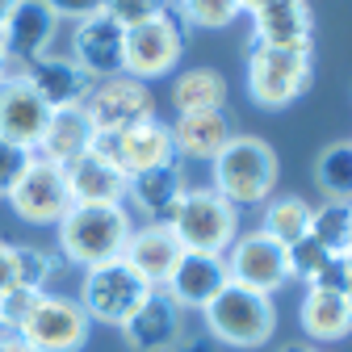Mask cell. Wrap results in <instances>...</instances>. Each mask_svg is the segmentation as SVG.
Wrapping results in <instances>:
<instances>
[{
  "instance_id": "25",
  "label": "cell",
  "mask_w": 352,
  "mask_h": 352,
  "mask_svg": "<svg viewBox=\"0 0 352 352\" xmlns=\"http://www.w3.org/2000/svg\"><path fill=\"white\" fill-rule=\"evenodd\" d=\"M298 323H302L306 336L319 340V344L344 340L352 331V298L348 294H327V289H306Z\"/></svg>"
},
{
  "instance_id": "19",
  "label": "cell",
  "mask_w": 352,
  "mask_h": 352,
  "mask_svg": "<svg viewBox=\"0 0 352 352\" xmlns=\"http://www.w3.org/2000/svg\"><path fill=\"white\" fill-rule=\"evenodd\" d=\"M231 277H227V260L223 256H210V252H185L181 260H176L172 277L164 281V294L181 306H193V311H201V306L210 298H218V289H223Z\"/></svg>"
},
{
  "instance_id": "37",
  "label": "cell",
  "mask_w": 352,
  "mask_h": 352,
  "mask_svg": "<svg viewBox=\"0 0 352 352\" xmlns=\"http://www.w3.org/2000/svg\"><path fill=\"white\" fill-rule=\"evenodd\" d=\"M13 285H17V281H13V243L0 239V298H5Z\"/></svg>"
},
{
  "instance_id": "18",
  "label": "cell",
  "mask_w": 352,
  "mask_h": 352,
  "mask_svg": "<svg viewBox=\"0 0 352 352\" xmlns=\"http://www.w3.org/2000/svg\"><path fill=\"white\" fill-rule=\"evenodd\" d=\"M55 13L42 5V0H17V9L9 13L5 30H0V42H5L9 55V72H17L21 63L47 55V47L55 42Z\"/></svg>"
},
{
  "instance_id": "22",
  "label": "cell",
  "mask_w": 352,
  "mask_h": 352,
  "mask_svg": "<svg viewBox=\"0 0 352 352\" xmlns=\"http://www.w3.org/2000/svg\"><path fill=\"white\" fill-rule=\"evenodd\" d=\"M185 172L181 164H164V168H147V172H135L126 185V201H135V210L147 218V223H172L176 206L185 197Z\"/></svg>"
},
{
  "instance_id": "15",
  "label": "cell",
  "mask_w": 352,
  "mask_h": 352,
  "mask_svg": "<svg viewBox=\"0 0 352 352\" xmlns=\"http://www.w3.org/2000/svg\"><path fill=\"white\" fill-rule=\"evenodd\" d=\"M47 122H51V105L42 101L17 72L0 76V139L21 143V147L34 151Z\"/></svg>"
},
{
  "instance_id": "20",
  "label": "cell",
  "mask_w": 352,
  "mask_h": 352,
  "mask_svg": "<svg viewBox=\"0 0 352 352\" xmlns=\"http://www.w3.org/2000/svg\"><path fill=\"white\" fill-rule=\"evenodd\" d=\"M181 256H185L181 239H176L172 227H164V223L139 227L135 235H130L126 252H122V260H126L151 289H164V281L172 277V269H176V260H181Z\"/></svg>"
},
{
  "instance_id": "34",
  "label": "cell",
  "mask_w": 352,
  "mask_h": 352,
  "mask_svg": "<svg viewBox=\"0 0 352 352\" xmlns=\"http://www.w3.org/2000/svg\"><path fill=\"white\" fill-rule=\"evenodd\" d=\"M348 281H352V273H348V256L344 252H336V256H327L323 260V269L306 281V289H327V294H348Z\"/></svg>"
},
{
  "instance_id": "43",
  "label": "cell",
  "mask_w": 352,
  "mask_h": 352,
  "mask_svg": "<svg viewBox=\"0 0 352 352\" xmlns=\"http://www.w3.org/2000/svg\"><path fill=\"white\" fill-rule=\"evenodd\" d=\"M160 5H164V0H160Z\"/></svg>"
},
{
  "instance_id": "27",
  "label": "cell",
  "mask_w": 352,
  "mask_h": 352,
  "mask_svg": "<svg viewBox=\"0 0 352 352\" xmlns=\"http://www.w3.org/2000/svg\"><path fill=\"white\" fill-rule=\"evenodd\" d=\"M311 201H302V197H273L269 206H264V218H260V231L269 235V239H277L281 248H289V243H298L306 231H311Z\"/></svg>"
},
{
  "instance_id": "9",
  "label": "cell",
  "mask_w": 352,
  "mask_h": 352,
  "mask_svg": "<svg viewBox=\"0 0 352 352\" xmlns=\"http://www.w3.org/2000/svg\"><path fill=\"white\" fill-rule=\"evenodd\" d=\"M21 340L34 352H80L88 340V315L76 298L63 294H38L30 315L21 319Z\"/></svg>"
},
{
  "instance_id": "12",
  "label": "cell",
  "mask_w": 352,
  "mask_h": 352,
  "mask_svg": "<svg viewBox=\"0 0 352 352\" xmlns=\"http://www.w3.org/2000/svg\"><path fill=\"white\" fill-rule=\"evenodd\" d=\"M97 151L109 155L126 176L135 172H147V168H164V164H176V151H172V135L164 122H139L130 130H118V135H97Z\"/></svg>"
},
{
  "instance_id": "6",
  "label": "cell",
  "mask_w": 352,
  "mask_h": 352,
  "mask_svg": "<svg viewBox=\"0 0 352 352\" xmlns=\"http://www.w3.org/2000/svg\"><path fill=\"white\" fill-rule=\"evenodd\" d=\"M151 294V285L130 269L126 260H109L97 269H84V285H80V306L88 323H113L122 327L130 315L143 306V298Z\"/></svg>"
},
{
  "instance_id": "36",
  "label": "cell",
  "mask_w": 352,
  "mask_h": 352,
  "mask_svg": "<svg viewBox=\"0 0 352 352\" xmlns=\"http://www.w3.org/2000/svg\"><path fill=\"white\" fill-rule=\"evenodd\" d=\"M42 5L55 13V21H76V25L105 13V0H42Z\"/></svg>"
},
{
  "instance_id": "29",
  "label": "cell",
  "mask_w": 352,
  "mask_h": 352,
  "mask_svg": "<svg viewBox=\"0 0 352 352\" xmlns=\"http://www.w3.org/2000/svg\"><path fill=\"white\" fill-rule=\"evenodd\" d=\"M348 214H352V201H327V206H315L311 210V239H319L331 256L348 248Z\"/></svg>"
},
{
  "instance_id": "4",
  "label": "cell",
  "mask_w": 352,
  "mask_h": 352,
  "mask_svg": "<svg viewBox=\"0 0 352 352\" xmlns=\"http://www.w3.org/2000/svg\"><path fill=\"white\" fill-rule=\"evenodd\" d=\"M172 235L181 239L185 252H210V256H227V248L239 239V210L223 201L210 185L185 189L181 206L172 214Z\"/></svg>"
},
{
  "instance_id": "8",
  "label": "cell",
  "mask_w": 352,
  "mask_h": 352,
  "mask_svg": "<svg viewBox=\"0 0 352 352\" xmlns=\"http://www.w3.org/2000/svg\"><path fill=\"white\" fill-rule=\"evenodd\" d=\"M84 113L93 122L97 135H118V130H130L139 122L155 118V97L151 88L135 76H109V80H93L84 97Z\"/></svg>"
},
{
  "instance_id": "35",
  "label": "cell",
  "mask_w": 352,
  "mask_h": 352,
  "mask_svg": "<svg viewBox=\"0 0 352 352\" xmlns=\"http://www.w3.org/2000/svg\"><path fill=\"white\" fill-rule=\"evenodd\" d=\"M155 9H164L160 0H105V13H109L113 21H122L126 30L139 25V21H147Z\"/></svg>"
},
{
  "instance_id": "38",
  "label": "cell",
  "mask_w": 352,
  "mask_h": 352,
  "mask_svg": "<svg viewBox=\"0 0 352 352\" xmlns=\"http://www.w3.org/2000/svg\"><path fill=\"white\" fill-rule=\"evenodd\" d=\"M344 256H348V273H352V214H348V248H344ZM348 298H352V281H348Z\"/></svg>"
},
{
  "instance_id": "30",
  "label": "cell",
  "mask_w": 352,
  "mask_h": 352,
  "mask_svg": "<svg viewBox=\"0 0 352 352\" xmlns=\"http://www.w3.org/2000/svg\"><path fill=\"white\" fill-rule=\"evenodd\" d=\"M51 273H55V256L51 252H42L34 243H13V281H17V289L42 294L47 281H51Z\"/></svg>"
},
{
  "instance_id": "17",
  "label": "cell",
  "mask_w": 352,
  "mask_h": 352,
  "mask_svg": "<svg viewBox=\"0 0 352 352\" xmlns=\"http://www.w3.org/2000/svg\"><path fill=\"white\" fill-rule=\"evenodd\" d=\"M17 76L34 88V93L47 101L51 109H72V105H84L93 80L84 76V67L76 59H55V55H38L30 63L17 67Z\"/></svg>"
},
{
  "instance_id": "16",
  "label": "cell",
  "mask_w": 352,
  "mask_h": 352,
  "mask_svg": "<svg viewBox=\"0 0 352 352\" xmlns=\"http://www.w3.org/2000/svg\"><path fill=\"white\" fill-rule=\"evenodd\" d=\"M63 176H67L72 206H122L126 201L130 176L109 155H101L97 147L88 151V155H80L76 164H67Z\"/></svg>"
},
{
  "instance_id": "41",
  "label": "cell",
  "mask_w": 352,
  "mask_h": 352,
  "mask_svg": "<svg viewBox=\"0 0 352 352\" xmlns=\"http://www.w3.org/2000/svg\"><path fill=\"white\" fill-rule=\"evenodd\" d=\"M9 72V55H5V42H0V76Z\"/></svg>"
},
{
  "instance_id": "39",
  "label": "cell",
  "mask_w": 352,
  "mask_h": 352,
  "mask_svg": "<svg viewBox=\"0 0 352 352\" xmlns=\"http://www.w3.org/2000/svg\"><path fill=\"white\" fill-rule=\"evenodd\" d=\"M13 9H17V0H0V30H5V21H9Z\"/></svg>"
},
{
  "instance_id": "1",
  "label": "cell",
  "mask_w": 352,
  "mask_h": 352,
  "mask_svg": "<svg viewBox=\"0 0 352 352\" xmlns=\"http://www.w3.org/2000/svg\"><path fill=\"white\" fill-rule=\"evenodd\" d=\"M59 252L72 264H84V269H97V264L122 260L130 235H135V223H130L126 206H72L59 223Z\"/></svg>"
},
{
  "instance_id": "40",
  "label": "cell",
  "mask_w": 352,
  "mask_h": 352,
  "mask_svg": "<svg viewBox=\"0 0 352 352\" xmlns=\"http://www.w3.org/2000/svg\"><path fill=\"white\" fill-rule=\"evenodd\" d=\"M281 352H323V348L319 344H285Z\"/></svg>"
},
{
  "instance_id": "42",
  "label": "cell",
  "mask_w": 352,
  "mask_h": 352,
  "mask_svg": "<svg viewBox=\"0 0 352 352\" xmlns=\"http://www.w3.org/2000/svg\"><path fill=\"white\" fill-rule=\"evenodd\" d=\"M239 5H243V9L252 13V9H260V5H269V0H239Z\"/></svg>"
},
{
  "instance_id": "23",
  "label": "cell",
  "mask_w": 352,
  "mask_h": 352,
  "mask_svg": "<svg viewBox=\"0 0 352 352\" xmlns=\"http://www.w3.org/2000/svg\"><path fill=\"white\" fill-rule=\"evenodd\" d=\"M252 42L311 51V5L306 0H269V5L252 9Z\"/></svg>"
},
{
  "instance_id": "2",
  "label": "cell",
  "mask_w": 352,
  "mask_h": 352,
  "mask_svg": "<svg viewBox=\"0 0 352 352\" xmlns=\"http://www.w3.org/2000/svg\"><path fill=\"white\" fill-rule=\"evenodd\" d=\"M214 168V193L239 206H260L277 185V151L256 135H231V143L210 160Z\"/></svg>"
},
{
  "instance_id": "5",
  "label": "cell",
  "mask_w": 352,
  "mask_h": 352,
  "mask_svg": "<svg viewBox=\"0 0 352 352\" xmlns=\"http://www.w3.org/2000/svg\"><path fill=\"white\" fill-rule=\"evenodd\" d=\"M311 84V51L302 47H260L248 51V93L260 109H285Z\"/></svg>"
},
{
  "instance_id": "10",
  "label": "cell",
  "mask_w": 352,
  "mask_h": 352,
  "mask_svg": "<svg viewBox=\"0 0 352 352\" xmlns=\"http://www.w3.org/2000/svg\"><path fill=\"white\" fill-rule=\"evenodd\" d=\"M227 277L243 289H256L264 298H273L277 289H285L294 277H289V260H285V248L277 239H269L264 231H248L239 235L231 248H227Z\"/></svg>"
},
{
  "instance_id": "13",
  "label": "cell",
  "mask_w": 352,
  "mask_h": 352,
  "mask_svg": "<svg viewBox=\"0 0 352 352\" xmlns=\"http://www.w3.org/2000/svg\"><path fill=\"white\" fill-rule=\"evenodd\" d=\"M72 59L84 67L88 80H109L126 72V25L109 13H97L76 25L72 38Z\"/></svg>"
},
{
  "instance_id": "24",
  "label": "cell",
  "mask_w": 352,
  "mask_h": 352,
  "mask_svg": "<svg viewBox=\"0 0 352 352\" xmlns=\"http://www.w3.org/2000/svg\"><path fill=\"white\" fill-rule=\"evenodd\" d=\"M172 135V151L185 160H214L235 135V126L227 118V109H206V113H176V122L168 126Z\"/></svg>"
},
{
  "instance_id": "31",
  "label": "cell",
  "mask_w": 352,
  "mask_h": 352,
  "mask_svg": "<svg viewBox=\"0 0 352 352\" xmlns=\"http://www.w3.org/2000/svg\"><path fill=\"white\" fill-rule=\"evenodd\" d=\"M176 9H181V17L189 25H197V30H227L243 13L239 0H176Z\"/></svg>"
},
{
  "instance_id": "11",
  "label": "cell",
  "mask_w": 352,
  "mask_h": 352,
  "mask_svg": "<svg viewBox=\"0 0 352 352\" xmlns=\"http://www.w3.org/2000/svg\"><path fill=\"white\" fill-rule=\"evenodd\" d=\"M9 206H13V214L21 218V223H30V227H55L59 218L72 210V193H67L63 168H55V164L34 155V164L21 172V181L9 193Z\"/></svg>"
},
{
  "instance_id": "28",
  "label": "cell",
  "mask_w": 352,
  "mask_h": 352,
  "mask_svg": "<svg viewBox=\"0 0 352 352\" xmlns=\"http://www.w3.org/2000/svg\"><path fill=\"white\" fill-rule=\"evenodd\" d=\"M315 181L327 201H352V143H331L315 160Z\"/></svg>"
},
{
  "instance_id": "3",
  "label": "cell",
  "mask_w": 352,
  "mask_h": 352,
  "mask_svg": "<svg viewBox=\"0 0 352 352\" xmlns=\"http://www.w3.org/2000/svg\"><path fill=\"white\" fill-rule=\"evenodd\" d=\"M201 319H206V331L218 344L260 348V344H269V336L277 331V306H273V298L227 281L223 289H218V298H210L201 306Z\"/></svg>"
},
{
  "instance_id": "14",
  "label": "cell",
  "mask_w": 352,
  "mask_h": 352,
  "mask_svg": "<svg viewBox=\"0 0 352 352\" xmlns=\"http://www.w3.org/2000/svg\"><path fill=\"white\" fill-rule=\"evenodd\" d=\"M122 340L130 352H176L181 348V306L164 289H151L143 306L122 323Z\"/></svg>"
},
{
  "instance_id": "32",
  "label": "cell",
  "mask_w": 352,
  "mask_h": 352,
  "mask_svg": "<svg viewBox=\"0 0 352 352\" xmlns=\"http://www.w3.org/2000/svg\"><path fill=\"white\" fill-rule=\"evenodd\" d=\"M331 252L319 243V239H311V235H302L298 243H289L285 248V260H289V277H298V281H311L319 269H323V260H327Z\"/></svg>"
},
{
  "instance_id": "33",
  "label": "cell",
  "mask_w": 352,
  "mask_h": 352,
  "mask_svg": "<svg viewBox=\"0 0 352 352\" xmlns=\"http://www.w3.org/2000/svg\"><path fill=\"white\" fill-rule=\"evenodd\" d=\"M30 164H34V151H30V147L0 139V197L13 193V185L21 181V172H25Z\"/></svg>"
},
{
  "instance_id": "21",
  "label": "cell",
  "mask_w": 352,
  "mask_h": 352,
  "mask_svg": "<svg viewBox=\"0 0 352 352\" xmlns=\"http://www.w3.org/2000/svg\"><path fill=\"white\" fill-rule=\"evenodd\" d=\"M93 147H97L93 122H88L84 105H72V109H51V122H47V130H42L34 155L47 160V164H55V168H67L80 155H88Z\"/></svg>"
},
{
  "instance_id": "7",
  "label": "cell",
  "mask_w": 352,
  "mask_h": 352,
  "mask_svg": "<svg viewBox=\"0 0 352 352\" xmlns=\"http://www.w3.org/2000/svg\"><path fill=\"white\" fill-rule=\"evenodd\" d=\"M181 55H185V30L168 9H155L147 21L126 30V76H135L143 84L155 76H168L181 63Z\"/></svg>"
},
{
  "instance_id": "26",
  "label": "cell",
  "mask_w": 352,
  "mask_h": 352,
  "mask_svg": "<svg viewBox=\"0 0 352 352\" xmlns=\"http://www.w3.org/2000/svg\"><path fill=\"white\" fill-rule=\"evenodd\" d=\"M227 105V80L214 67H189L172 80V109L176 113H206Z\"/></svg>"
}]
</instances>
